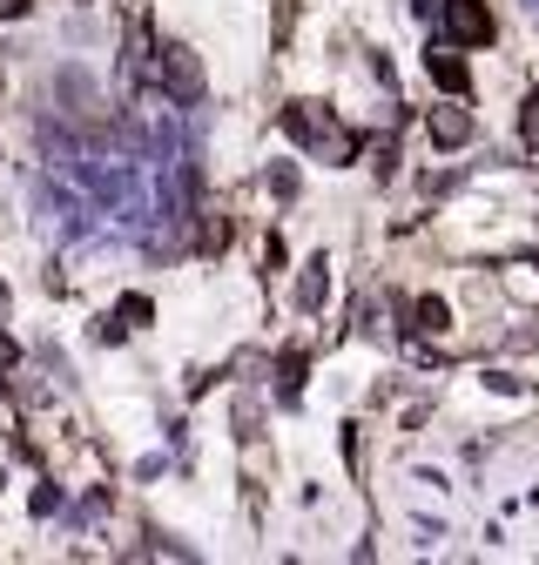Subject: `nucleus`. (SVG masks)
<instances>
[{
	"label": "nucleus",
	"instance_id": "nucleus-5",
	"mask_svg": "<svg viewBox=\"0 0 539 565\" xmlns=\"http://www.w3.org/2000/svg\"><path fill=\"white\" fill-rule=\"evenodd\" d=\"M425 75H432V82H438L445 95H458V102L472 95V75H465V61H458L452 47H438V54H425Z\"/></svg>",
	"mask_w": 539,
	"mask_h": 565
},
{
	"label": "nucleus",
	"instance_id": "nucleus-3",
	"mask_svg": "<svg viewBox=\"0 0 539 565\" xmlns=\"http://www.w3.org/2000/svg\"><path fill=\"white\" fill-rule=\"evenodd\" d=\"M445 34H452L458 47H493L499 21H493L486 0H445Z\"/></svg>",
	"mask_w": 539,
	"mask_h": 565
},
{
	"label": "nucleus",
	"instance_id": "nucleus-11",
	"mask_svg": "<svg viewBox=\"0 0 539 565\" xmlns=\"http://www.w3.org/2000/svg\"><path fill=\"white\" fill-rule=\"evenodd\" d=\"M324 290H330V282H324V263H310V276H304V310H317Z\"/></svg>",
	"mask_w": 539,
	"mask_h": 565
},
{
	"label": "nucleus",
	"instance_id": "nucleus-9",
	"mask_svg": "<svg viewBox=\"0 0 539 565\" xmlns=\"http://www.w3.org/2000/svg\"><path fill=\"white\" fill-rule=\"evenodd\" d=\"M519 141H526V149L539 156V88H532V95L519 102Z\"/></svg>",
	"mask_w": 539,
	"mask_h": 565
},
{
	"label": "nucleus",
	"instance_id": "nucleus-8",
	"mask_svg": "<svg viewBox=\"0 0 539 565\" xmlns=\"http://www.w3.org/2000/svg\"><path fill=\"white\" fill-rule=\"evenodd\" d=\"M412 317H419V323H412V330H432V337H438V330H445V323H452V310H445V303H438V297H419V303H412Z\"/></svg>",
	"mask_w": 539,
	"mask_h": 565
},
{
	"label": "nucleus",
	"instance_id": "nucleus-13",
	"mask_svg": "<svg viewBox=\"0 0 539 565\" xmlns=\"http://www.w3.org/2000/svg\"><path fill=\"white\" fill-rule=\"evenodd\" d=\"M0 310H8V290H0Z\"/></svg>",
	"mask_w": 539,
	"mask_h": 565
},
{
	"label": "nucleus",
	"instance_id": "nucleus-10",
	"mask_svg": "<svg viewBox=\"0 0 539 565\" xmlns=\"http://www.w3.org/2000/svg\"><path fill=\"white\" fill-rule=\"evenodd\" d=\"M230 243V216H210V223H202V256H216Z\"/></svg>",
	"mask_w": 539,
	"mask_h": 565
},
{
	"label": "nucleus",
	"instance_id": "nucleus-7",
	"mask_svg": "<svg viewBox=\"0 0 539 565\" xmlns=\"http://www.w3.org/2000/svg\"><path fill=\"white\" fill-rule=\"evenodd\" d=\"M304 371H310L304 350H284V358H277V397H297L304 391Z\"/></svg>",
	"mask_w": 539,
	"mask_h": 565
},
{
	"label": "nucleus",
	"instance_id": "nucleus-6",
	"mask_svg": "<svg viewBox=\"0 0 539 565\" xmlns=\"http://www.w3.org/2000/svg\"><path fill=\"white\" fill-rule=\"evenodd\" d=\"M149 317H156V303H149V297H121V310H115V323H108V330H102V337H108V343H115V337H121V330H142V323H149Z\"/></svg>",
	"mask_w": 539,
	"mask_h": 565
},
{
	"label": "nucleus",
	"instance_id": "nucleus-1",
	"mask_svg": "<svg viewBox=\"0 0 539 565\" xmlns=\"http://www.w3.org/2000/svg\"><path fill=\"white\" fill-rule=\"evenodd\" d=\"M284 135L297 141V149L304 156H317V162H337V169H345V162H358V149H364V141H358V128H345V121H337V108L330 102H284Z\"/></svg>",
	"mask_w": 539,
	"mask_h": 565
},
{
	"label": "nucleus",
	"instance_id": "nucleus-4",
	"mask_svg": "<svg viewBox=\"0 0 539 565\" xmlns=\"http://www.w3.org/2000/svg\"><path fill=\"white\" fill-rule=\"evenodd\" d=\"M425 128H432L438 149H465V141H472V115L458 108V95H452L445 108H432V121H425Z\"/></svg>",
	"mask_w": 539,
	"mask_h": 565
},
{
	"label": "nucleus",
	"instance_id": "nucleus-2",
	"mask_svg": "<svg viewBox=\"0 0 539 565\" xmlns=\"http://www.w3.org/2000/svg\"><path fill=\"white\" fill-rule=\"evenodd\" d=\"M156 75H162V95H169V102H195V95H202V61H195L182 41H162V47H156Z\"/></svg>",
	"mask_w": 539,
	"mask_h": 565
},
{
	"label": "nucleus",
	"instance_id": "nucleus-12",
	"mask_svg": "<svg viewBox=\"0 0 539 565\" xmlns=\"http://www.w3.org/2000/svg\"><path fill=\"white\" fill-rule=\"evenodd\" d=\"M28 8L34 0H0V21H28Z\"/></svg>",
	"mask_w": 539,
	"mask_h": 565
}]
</instances>
